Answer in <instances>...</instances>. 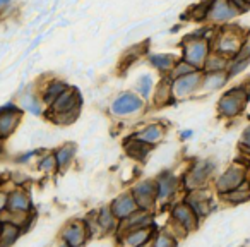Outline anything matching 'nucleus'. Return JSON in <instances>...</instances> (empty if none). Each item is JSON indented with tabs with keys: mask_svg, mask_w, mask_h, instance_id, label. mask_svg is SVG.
<instances>
[{
	"mask_svg": "<svg viewBox=\"0 0 250 247\" xmlns=\"http://www.w3.org/2000/svg\"><path fill=\"white\" fill-rule=\"evenodd\" d=\"M247 177H249V180H250V161L247 163Z\"/></svg>",
	"mask_w": 250,
	"mask_h": 247,
	"instance_id": "nucleus-37",
	"label": "nucleus"
},
{
	"mask_svg": "<svg viewBox=\"0 0 250 247\" xmlns=\"http://www.w3.org/2000/svg\"><path fill=\"white\" fill-rule=\"evenodd\" d=\"M221 196H223V199H225L226 202H229V204H235V206L250 201V180L247 179L242 185H238V187L231 189V191L225 192V194H221Z\"/></svg>",
	"mask_w": 250,
	"mask_h": 247,
	"instance_id": "nucleus-11",
	"label": "nucleus"
},
{
	"mask_svg": "<svg viewBox=\"0 0 250 247\" xmlns=\"http://www.w3.org/2000/svg\"><path fill=\"white\" fill-rule=\"evenodd\" d=\"M101 223H103L104 228H111V226H113V218H111V215L108 211H103V215H101Z\"/></svg>",
	"mask_w": 250,
	"mask_h": 247,
	"instance_id": "nucleus-31",
	"label": "nucleus"
},
{
	"mask_svg": "<svg viewBox=\"0 0 250 247\" xmlns=\"http://www.w3.org/2000/svg\"><path fill=\"white\" fill-rule=\"evenodd\" d=\"M229 4H231L233 7H235L236 11L240 12V14H243V12L250 11V5L247 4V0H229Z\"/></svg>",
	"mask_w": 250,
	"mask_h": 247,
	"instance_id": "nucleus-27",
	"label": "nucleus"
},
{
	"mask_svg": "<svg viewBox=\"0 0 250 247\" xmlns=\"http://www.w3.org/2000/svg\"><path fill=\"white\" fill-rule=\"evenodd\" d=\"M9 206H11V209H16V211H24V209L29 208V201L24 194L16 192V194H12L11 201H9Z\"/></svg>",
	"mask_w": 250,
	"mask_h": 247,
	"instance_id": "nucleus-22",
	"label": "nucleus"
},
{
	"mask_svg": "<svg viewBox=\"0 0 250 247\" xmlns=\"http://www.w3.org/2000/svg\"><path fill=\"white\" fill-rule=\"evenodd\" d=\"M70 157H72V150H67L65 148V150H62L59 155H57V160H59L60 165H65L67 161L70 160Z\"/></svg>",
	"mask_w": 250,
	"mask_h": 247,
	"instance_id": "nucleus-29",
	"label": "nucleus"
},
{
	"mask_svg": "<svg viewBox=\"0 0 250 247\" xmlns=\"http://www.w3.org/2000/svg\"><path fill=\"white\" fill-rule=\"evenodd\" d=\"M63 91H65V86H63V84H59V83L53 84V86L48 90V93H46V100H52V98L53 100H57Z\"/></svg>",
	"mask_w": 250,
	"mask_h": 247,
	"instance_id": "nucleus-25",
	"label": "nucleus"
},
{
	"mask_svg": "<svg viewBox=\"0 0 250 247\" xmlns=\"http://www.w3.org/2000/svg\"><path fill=\"white\" fill-rule=\"evenodd\" d=\"M18 120V118L12 117V113H0V136H7L9 133H11L12 129H14V122Z\"/></svg>",
	"mask_w": 250,
	"mask_h": 247,
	"instance_id": "nucleus-21",
	"label": "nucleus"
},
{
	"mask_svg": "<svg viewBox=\"0 0 250 247\" xmlns=\"http://www.w3.org/2000/svg\"><path fill=\"white\" fill-rule=\"evenodd\" d=\"M247 179H249L247 177V165H231V167L226 168V170L216 179V182H214L216 191H218L219 194H225V192L242 185Z\"/></svg>",
	"mask_w": 250,
	"mask_h": 247,
	"instance_id": "nucleus-2",
	"label": "nucleus"
},
{
	"mask_svg": "<svg viewBox=\"0 0 250 247\" xmlns=\"http://www.w3.org/2000/svg\"><path fill=\"white\" fill-rule=\"evenodd\" d=\"M143 107V101L136 96V94H122L120 98H117L111 107L113 113L117 115H127V113H132V112H137L139 108Z\"/></svg>",
	"mask_w": 250,
	"mask_h": 247,
	"instance_id": "nucleus-8",
	"label": "nucleus"
},
{
	"mask_svg": "<svg viewBox=\"0 0 250 247\" xmlns=\"http://www.w3.org/2000/svg\"><path fill=\"white\" fill-rule=\"evenodd\" d=\"M229 81L228 74L225 72H204V77H202V88L204 90H219V88H223L226 83Z\"/></svg>",
	"mask_w": 250,
	"mask_h": 247,
	"instance_id": "nucleus-13",
	"label": "nucleus"
},
{
	"mask_svg": "<svg viewBox=\"0 0 250 247\" xmlns=\"http://www.w3.org/2000/svg\"><path fill=\"white\" fill-rule=\"evenodd\" d=\"M65 240L69 244H72V246H77V244H81L84 240V230L81 225H72L67 228L65 232Z\"/></svg>",
	"mask_w": 250,
	"mask_h": 247,
	"instance_id": "nucleus-20",
	"label": "nucleus"
},
{
	"mask_svg": "<svg viewBox=\"0 0 250 247\" xmlns=\"http://www.w3.org/2000/svg\"><path fill=\"white\" fill-rule=\"evenodd\" d=\"M151 62L161 70H168L173 66V59H171L170 55H153L151 57Z\"/></svg>",
	"mask_w": 250,
	"mask_h": 247,
	"instance_id": "nucleus-23",
	"label": "nucleus"
},
{
	"mask_svg": "<svg viewBox=\"0 0 250 247\" xmlns=\"http://www.w3.org/2000/svg\"><path fill=\"white\" fill-rule=\"evenodd\" d=\"M53 108L57 112H70L76 108V94L63 91L57 100H53Z\"/></svg>",
	"mask_w": 250,
	"mask_h": 247,
	"instance_id": "nucleus-16",
	"label": "nucleus"
},
{
	"mask_svg": "<svg viewBox=\"0 0 250 247\" xmlns=\"http://www.w3.org/2000/svg\"><path fill=\"white\" fill-rule=\"evenodd\" d=\"M240 150H242V153L250 160V148H240Z\"/></svg>",
	"mask_w": 250,
	"mask_h": 247,
	"instance_id": "nucleus-35",
	"label": "nucleus"
},
{
	"mask_svg": "<svg viewBox=\"0 0 250 247\" xmlns=\"http://www.w3.org/2000/svg\"><path fill=\"white\" fill-rule=\"evenodd\" d=\"M249 66H250V59L229 60V66H228V69H226V74H228V77L231 79V77H235V76H238V74H242L243 70H245Z\"/></svg>",
	"mask_w": 250,
	"mask_h": 247,
	"instance_id": "nucleus-19",
	"label": "nucleus"
},
{
	"mask_svg": "<svg viewBox=\"0 0 250 247\" xmlns=\"http://www.w3.org/2000/svg\"><path fill=\"white\" fill-rule=\"evenodd\" d=\"M240 12L229 4V0H209V9L206 18L212 22H228Z\"/></svg>",
	"mask_w": 250,
	"mask_h": 247,
	"instance_id": "nucleus-6",
	"label": "nucleus"
},
{
	"mask_svg": "<svg viewBox=\"0 0 250 247\" xmlns=\"http://www.w3.org/2000/svg\"><path fill=\"white\" fill-rule=\"evenodd\" d=\"M250 101V90L245 84L228 90L218 101V113L225 118H235L247 108Z\"/></svg>",
	"mask_w": 250,
	"mask_h": 247,
	"instance_id": "nucleus-1",
	"label": "nucleus"
},
{
	"mask_svg": "<svg viewBox=\"0 0 250 247\" xmlns=\"http://www.w3.org/2000/svg\"><path fill=\"white\" fill-rule=\"evenodd\" d=\"M127 150H129V153L132 155V157H137V158H144V157H146V153H147L146 146H141L137 141H136V146H129Z\"/></svg>",
	"mask_w": 250,
	"mask_h": 247,
	"instance_id": "nucleus-26",
	"label": "nucleus"
},
{
	"mask_svg": "<svg viewBox=\"0 0 250 247\" xmlns=\"http://www.w3.org/2000/svg\"><path fill=\"white\" fill-rule=\"evenodd\" d=\"M187 204L194 209L199 218L208 216L209 213H211V198L201 191L190 192V196L187 198Z\"/></svg>",
	"mask_w": 250,
	"mask_h": 247,
	"instance_id": "nucleus-10",
	"label": "nucleus"
},
{
	"mask_svg": "<svg viewBox=\"0 0 250 247\" xmlns=\"http://www.w3.org/2000/svg\"><path fill=\"white\" fill-rule=\"evenodd\" d=\"M211 53V46H209V40L206 38H195L187 42L184 50V60H187L188 64H192L197 69L204 67L206 59Z\"/></svg>",
	"mask_w": 250,
	"mask_h": 247,
	"instance_id": "nucleus-3",
	"label": "nucleus"
},
{
	"mask_svg": "<svg viewBox=\"0 0 250 247\" xmlns=\"http://www.w3.org/2000/svg\"><path fill=\"white\" fill-rule=\"evenodd\" d=\"M161 137V129L158 126H151L147 129H144L143 133L137 134L136 139L141 141V143H156Z\"/></svg>",
	"mask_w": 250,
	"mask_h": 247,
	"instance_id": "nucleus-18",
	"label": "nucleus"
},
{
	"mask_svg": "<svg viewBox=\"0 0 250 247\" xmlns=\"http://www.w3.org/2000/svg\"><path fill=\"white\" fill-rule=\"evenodd\" d=\"M202 77H204V74L199 72V70H194V72H190V74L177 77L173 84L175 96L184 98V96H188L190 93H194V91H197L199 88L202 86Z\"/></svg>",
	"mask_w": 250,
	"mask_h": 247,
	"instance_id": "nucleus-7",
	"label": "nucleus"
},
{
	"mask_svg": "<svg viewBox=\"0 0 250 247\" xmlns=\"http://www.w3.org/2000/svg\"><path fill=\"white\" fill-rule=\"evenodd\" d=\"M7 2H9V0H0V7H2V5H5Z\"/></svg>",
	"mask_w": 250,
	"mask_h": 247,
	"instance_id": "nucleus-38",
	"label": "nucleus"
},
{
	"mask_svg": "<svg viewBox=\"0 0 250 247\" xmlns=\"http://www.w3.org/2000/svg\"><path fill=\"white\" fill-rule=\"evenodd\" d=\"M136 206H137V202L134 201L130 196H122L120 199H117L115 201V204H113V211L117 213L118 216H127V215H130V213L136 209Z\"/></svg>",
	"mask_w": 250,
	"mask_h": 247,
	"instance_id": "nucleus-15",
	"label": "nucleus"
},
{
	"mask_svg": "<svg viewBox=\"0 0 250 247\" xmlns=\"http://www.w3.org/2000/svg\"><path fill=\"white\" fill-rule=\"evenodd\" d=\"M149 86H151V77L144 76L143 79H141V84H139V90L143 91L144 96H147V94H149Z\"/></svg>",
	"mask_w": 250,
	"mask_h": 247,
	"instance_id": "nucleus-30",
	"label": "nucleus"
},
{
	"mask_svg": "<svg viewBox=\"0 0 250 247\" xmlns=\"http://www.w3.org/2000/svg\"><path fill=\"white\" fill-rule=\"evenodd\" d=\"M173 218L184 226L185 230H194L199 223V216L195 215V211L190 206L185 202V204H178L173 209Z\"/></svg>",
	"mask_w": 250,
	"mask_h": 247,
	"instance_id": "nucleus-9",
	"label": "nucleus"
},
{
	"mask_svg": "<svg viewBox=\"0 0 250 247\" xmlns=\"http://www.w3.org/2000/svg\"><path fill=\"white\" fill-rule=\"evenodd\" d=\"M182 136H184V139H187L188 136H192V131H185V133L182 134Z\"/></svg>",
	"mask_w": 250,
	"mask_h": 247,
	"instance_id": "nucleus-36",
	"label": "nucleus"
},
{
	"mask_svg": "<svg viewBox=\"0 0 250 247\" xmlns=\"http://www.w3.org/2000/svg\"><path fill=\"white\" fill-rule=\"evenodd\" d=\"M134 198H136V202L141 204L143 208H149V204L153 202V185L151 184H141L136 187L134 191Z\"/></svg>",
	"mask_w": 250,
	"mask_h": 247,
	"instance_id": "nucleus-14",
	"label": "nucleus"
},
{
	"mask_svg": "<svg viewBox=\"0 0 250 247\" xmlns=\"http://www.w3.org/2000/svg\"><path fill=\"white\" fill-rule=\"evenodd\" d=\"M240 148H250V124L243 129L240 136Z\"/></svg>",
	"mask_w": 250,
	"mask_h": 247,
	"instance_id": "nucleus-28",
	"label": "nucleus"
},
{
	"mask_svg": "<svg viewBox=\"0 0 250 247\" xmlns=\"http://www.w3.org/2000/svg\"><path fill=\"white\" fill-rule=\"evenodd\" d=\"M194 70H199V69H197V67L192 66V64H188L187 60H182V62H180V64H177V67H175L173 77L177 79V77L185 76V74H190V72H194Z\"/></svg>",
	"mask_w": 250,
	"mask_h": 247,
	"instance_id": "nucleus-24",
	"label": "nucleus"
},
{
	"mask_svg": "<svg viewBox=\"0 0 250 247\" xmlns=\"http://www.w3.org/2000/svg\"><path fill=\"white\" fill-rule=\"evenodd\" d=\"M243 38H245V35H242L238 29H225V31L219 33V36L216 38L214 48H216V52L223 53V55L231 59L240 50Z\"/></svg>",
	"mask_w": 250,
	"mask_h": 247,
	"instance_id": "nucleus-4",
	"label": "nucleus"
},
{
	"mask_svg": "<svg viewBox=\"0 0 250 247\" xmlns=\"http://www.w3.org/2000/svg\"><path fill=\"white\" fill-rule=\"evenodd\" d=\"M144 239H146V232H137L136 235L129 237V242L130 244H136V246H139V244L144 242Z\"/></svg>",
	"mask_w": 250,
	"mask_h": 247,
	"instance_id": "nucleus-32",
	"label": "nucleus"
},
{
	"mask_svg": "<svg viewBox=\"0 0 250 247\" xmlns=\"http://www.w3.org/2000/svg\"><path fill=\"white\" fill-rule=\"evenodd\" d=\"M53 161H55V158H53V157L46 158V160L43 161V168H46V170H48V168H52V163H53Z\"/></svg>",
	"mask_w": 250,
	"mask_h": 247,
	"instance_id": "nucleus-33",
	"label": "nucleus"
},
{
	"mask_svg": "<svg viewBox=\"0 0 250 247\" xmlns=\"http://www.w3.org/2000/svg\"><path fill=\"white\" fill-rule=\"evenodd\" d=\"M175 189H177V179H175L173 175H167V177L161 179L158 196H160L161 199H167V198H170V196L173 194Z\"/></svg>",
	"mask_w": 250,
	"mask_h": 247,
	"instance_id": "nucleus-17",
	"label": "nucleus"
},
{
	"mask_svg": "<svg viewBox=\"0 0 250 247\" xmlns=\"http://www.w3.org/2000/svg\"><path fill=\"white\" fill-rule=\"evenodd\" d=\"M216 165L212 163V161L206 160V161H199V163H195L194 167L190 168V172H188L187 179H185V184H187V189H199L202 187V185L208 182V179L212 175V172H214Z\"/></svg>",
	"mask_w": 250,
	"mask_h": 247,
	"instance_id": "nucleus-5",
	"label": "nucleus"
},
{
	"mask_svg": "<svg viewBox=\"0 0 250 247\" xmlns=\"http://www.w3.org/2000/svg\"><path fill=\"white\" fill-rule=\"evenodd\" d=\"M171 242H173V240H168V239H163V237H161L160 240H156V246H161V244L165 246V244H171Z\"/></svg>",
	"mask_w": 250,
	"mask_h": 247,
	"instance_id": "nucleus-34",
	"label": "nucleus"
},
{
	"mask_svg": "<svg viewBox=\"0 0 250 247\" xmlns=\"http://www.w3.org/2000/svg\"><path fill=\"white\" fill-rule=\"evenodd\" d=\"M247 4H249V5H250V0H247Z\"/></svg>",
	"mask_w": 250,
	"mask_h": 247,
	"instance_id": "nucleus-39",
	"label": "nucleus"
},
{
	"mask_svg": "<svg viewBox=\"0 0 250 247\" xmlns=\"http://www.w3.org/2000/svg\"><path fill=\"white\" fill-rule=\"evenodd\" d=\"M229 66V57L223 55L219 52L209 53V57L204 62V72H225Z\"/></svg>",
	"mask_w": 250,
	"mask_h": 247,
	"instance_id": "nucleus-12",
	"label": "nucleus"
}]
</instances>
